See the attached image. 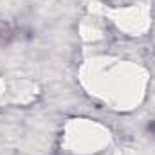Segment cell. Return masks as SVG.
Masks as SVG:
<instances>
[{"label":"cell","instance_id":"6da1fadb","mask_svg":"<svg viewBox=\"0 0 155 155\" xmlns=\"http://www.w3.org/2000/svg\"><path fill=\"white\" fill-rule=\"evenodd\" d=\"M150 132H152V134L155 135V121L152 123V124H150Z\"/></svg>","mask_w":155,"mask_h":155}]
</instances>
